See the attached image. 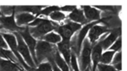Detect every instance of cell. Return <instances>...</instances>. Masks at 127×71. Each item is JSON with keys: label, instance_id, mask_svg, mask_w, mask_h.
Returning <instances> with one entry per match:
<instances>
[{"label": "cell", "instance_id": "26", "mask_svg": "<svg viewBox=\"0 0 127 71\" xmlns=\"http://www.w3.org/2000/svg\"><path fill=\"white\" fill-rule=\"evenodd\" d=\"M121 47H122V38H121V36H118L116 41L114 42V43H113L109 49L115 52L116 51L119 52V51H121Z\"/></svg>", "mask_w": 127, "mask_h": 71}, {"label": "cell", "instance_id": "17", "mask_svg": "<svg viewBox=\"0 0 127 71\" xmlns=\"http://www.w3.org/2000/svg\"><path fill=\"white\" fill-rule=\"evenodd\" d=\"M23 69L10 60L0 58V71H21Z\"/></svg>", "mask_w": 127, "mask_h": 71}, {"label": "cell", "instance_id": "28", "mask_svg": "<svg viewBox=\"0 0 127 71\" xmlns=\"http://www.w3.org/2000/svg\"><path fill=\"white\" fill-rule=\"evenodd\" d=\"M97 68L98 71H118L112 66L108 65V64H97Z\"/></svg>", "mask_w": 127, "mask_h": 71}, {"label": "cell", "instance_id": "23", "mask_svg": "<svg viewBox=\"0 0 127 71\" xmlns=\"http://www.w3.org/2000/svg\"><path fill=\"white\" fill-rule=\"evenodd\" d=\"M121 60H122V53L121 51H119L115 55V57L112 61V67L118 71H121L122 69Z\"/></svg>", "mask_w": 127, "mask_h": 71}, {"label": "cell", "instance_id": "14", "mask_svg": "<svg viewBox=\"0 0 127 71\" xmlns=\"http://www.w3.org/2000/svg\"><path fill=\"white\" fill-rule=\"evenodd\" d=\"M37 18V17L34 15L31 14L28 12H20L15 16V21H16V24L18 27H21L25 24H29L32 23V21Z\"/></svg>", "mask_w": 127, "mask_h": 71}, {"label": "cell", "instance_id": "3", "mask_svg": "<svg viewBox=\"0 0 127 71\" xmlns=\"http://www.w3.org/2000/svg\"><path fill=\"white\" fill-rule=\"evenodd\" d=\"M2 36L4 37V39L5 40L6 43L7 45L10 47L11 49V51L14 54V55L16 56L17 60L18 61L20 64L26 69L27 71H34L35 69H32L31 67H29L25 62L24 61V59L22 58V56L20 55V54L18 53V43H17V40H16V37H15V36L13 34H11V33H3L1 34Z\"/></svg>", "mask_w": 127, "mask_h": 71}, {"label": "cell", "instance_id": "27", "mask_svg": "<svg viewBox=\"0 0 127 71\" xmlns=\"http://www.w3.org/2000/svg\"><path fill=\"white\" fill-rule=\"evenodd\" d=\"M34 71H52V68L49 62L40 63L37 67V69H35Z\"/></svg>", "mask_w": 127, "mask_h": 71}, {"label": "cell", "instance_id": "8", "mask_svg": "<svg viewBox=\"0 0 127 71\" xmlns=\"http://www.w3.org/2000/svg\"><path fill=\"white\" fill-rule=\"evenodd\" d=\"M92 46L90 41L85 38L83 41V50L81 54V71H84L91 65V54H92Z\"/></svg>", "mask_w": 127, "mask_h": 71}, {"label": "cell", "instance_id": "10", "mask_svg": "<svg viewBox=\"0 0 127 71\" xmlns=\"http://www.w3.org/2000/svg\"><path fill=\"white\" fill-rule=\"evenodd\" d=\"M108 32H111V30L107 26H99L97 24L93 25L88 32L89 41H90L91 44H94L100 36H102L104 33H108Z\"/></svg>", "mask_w": 127, "mask_h": 71}, {"label": "cell", "instance_id": "30", "mask_svg": "<svg viewBox=\"0 0 127 71\" xmlns=\"http://www.w3.org/2000/svg\"><path fill=\"white\" fill-rule=\"evenodd\" d=\"M77 8L76 5H66V6H63V7H60V11H69L71 12L73 10H75Z\"/></svg>", "mask_w": 127, "mask_h": 71}, {"label": "cell", "instance_id": "12", "mask_svg": "<svg viewBox=\"0 0 127 71\" xmlns=\"http://www.w3.org/2000/svg\"><path fill=\"white\" fill-rule=\"evenodd\" d=\"M81 8L83 10L84 15H85V19L88 21V23L91 22H97L101 19L100 18V11L98 10L95 9L94 7L89 5H82Z\"/></svg>", "mask_w": 127, "mask_h": 71}, {"label": "cell", "instance_id": "33", "mask_svg": "<svg viewBox=\"0 0 127 71\" xmlns=\"http://www.w3.org/2000/svg\"><path fill=\"white\" fill-rule=\"evenodd\" d=\"M91 70V69H90V66H89L88 68H87L86 69H85V70H84V71H90Z\"/></svg>", "mask_w": 127, "mask_h": 71}, {"label": "cell", "instance_id": "31", "mask_svg": "<svg viewBox=\"0 0 127 71\" xmlns=\"http://www.w3.org/2000/svg\"><path fill=\"white\" fill-rule=\"evenodd\" d=\"M8 45L6 43L5 40L4 39V37L2 36L1 33H0V49H3V50H7Z\"/></svg>", "mask_w": 127, "mask_h": 71}, {"label": "cell", "instance_id": "5", "mask_svg": "<svg viewBox=\"0 0 127 71\" xmlns=\"http://www.w3.org/2000/svg\"><path fill=\"white\" fill-rule=\"evenodd\" d=\"M80 29H81V24L79 23L67 22L65 24L58 26L55 30V31L61 36L62 40H71V36L74 35L75 32Z\"/></svg>", "mask_w": 127, "mask_h": 71}, {"label": "cell", "instance_id": "32", "mask_svg": "<svg viewBox=\"0 0 127 71\" xmlns=\"http://www.w3.org/2000/svg\"><path fill=\"white\" fill-rule=\"evenodd\" d=\"M3 16H4V15L3 14V12H2V11H0V17H3ZM1 29H2V28H1V26H0V30H1Z\"/></svg>", "mask_w": 127, "mask_h": 71}, {"label": "cell", "instance_id": "11", "mask_svg": "<svg viewBox=\"0 0 127 71\" xmlns=\"http://www.w3.org/2000/svg\"><path fill=\"white\" fill-rule=\"evenodd\" d=\"M58 51L59 54L63 55L64 60L65 61L67 65H70V61H71V40H61L60 43H58Z\"/></svg>", "mask_w": 127, "mask_h": 71}, {"label": "cell", "instance_id": "21", "mask_svg": "<svg viewBox=\"0 0 127 71\" xmlns=\"http://www.w3.org/2000/svg\"><path fill=\"white\" fill-rule=\"evenodd\" d=\"M116 52L113 50H110V51H105L104 53H102L100 57L99 62H101L102 64H109L111 63V62L112 61V58L114 56Z\"/></svg>", "mask_w": 127, "mask_h": 71}, {"label": "cell", "instance_id": "25", "mask_svg": "<svg viewBox=\"0 0 127 71\" xmlns=\"http://www.w3.org/2000/svg\"><path fill=\"white\" fill-rule=\"evenodd\" d=\"M70 66L74 71H80L78 69V62H77V55L74 51H71V61H70Z\"/></svg>", "mask_w": 127, "mask_h": 71}, {"label": "cell", "instance_id": "7", "mask_svg": "<svg viewBox=\"0 0 127 71\" xmlns=\"http://www.w3.org/2000/svg\"><path fill=\"white\" fill-rule=\"evenodd\" d=\"M18 34L20 35L23 40L25 41L26 46L28 47L29 50H30V53L32 56V59H34L36 63V55H35V48L36 45H37V40L35 39L34 37H32V36L30 34V31H29V27L26 26L25 27L22 31L18 32Z\"/></svg>", "mask_w": 127, "mask_h": 71}, {"label": "cell", "instance_id": "18", "mask_svg": "<svg viewBox=\"0 0 127 71\" xmlns=\"http://www.w3.org/2000/svg\"><path fill=\"white\" fill-rule=\"evenodd\" d=\"M44 8V6L41 5H24V6H15V11L20 12H28L31 14L37 16L38 12Z\"/></svg>", "mask_w": 127, "mask_h": 71}, {"label": "cell", "instance_id": "15", "mask_svg": "<svg viewBox=\"0 0 127 71\" xmlns=\"http://www.w3.org/2000/svg\"><path fill=\"white\" fill-rule=\"evenodd\" d=\"M120 32H121L120 29H118V30H114V31H111V33H110V35L108 36L107 37L104 38V39L102 40L101 42H99L103 50H108V49L113 44V43L116 41L117 38L119 36Z\"/></svg>", "mask_w": 127, "mask_h": 71}, {"label": "cell", "instance_id": "2", "mask_svg": "<svg viewBox=\"0 0 127 71\" xmlns=\"http://www.w3.org/2000/svg\"><path fill=\"white\" fill-rule=\"evenodd\" d=\"M56 50L57 47L54 44L48 43L44 40H38L35 48L36 65H39L44 60L52 56Z\"/></svg>", "mask_w": 127, "mask_h": 71}, {"label": "cell", "instance_id": "6", "mask_svg": "<svg viewBox=\"0 0 127 71\" xmlns=\"http://www.w3.org/2000/svg\"><path fill=\"white\" fill-rule=\"evenodd\" d=\"M0 26L2 29L12 32H20L24 30V27H18L15 21V7L11 16L0 17Z\"/></svg>", "mask_w": 127, "mask_h": 71}, {"label": "cell", "instance_id": "20", "mask_svg": "<svg viewBox=\"0 0 127 71\" xmlns=\"http://www.w3.org/2000/svg\"><path fill=\"white\" fill-rule=\"evenodd\" d=\"M44 42L48 43H51V44H56L61 42L62 38L58 34L55 33V32H50V33L46 34L45 36L43 38Z\"/></svg>", "mask_w": 127, "mask_h": 71}, {"label": "cell", "instance_id": "29", "mask_svg": "<svg viewBox=\"0 0 127 71\" xmlns=\"http://www.w3.org/2000/svg\"><path fill=\"white\" fill-rule=\"evenodd\" d=\"M48 61H49V62L51 63V68H52V71H61L59 68H58V66L56 65V63H55L54 60H53V55L51 57H49V58H48Z\"/></svg>", "mask_w": 127, "mask_h": 71}, {"label": "cell", "instance_id": "19", "mask_svg": "<svg viewBox=\"0 0 127 71\" xmlns=\"http://www.w3.org/2000/svg\"><path fill=\"white\" fill-rule=\"evenodd\" d=\"M53 60H54L56 65L59 68L61 71H70L69 66L67 65L65 61L64 60V58L61 56L59 52L58 51V49H57V50L53 54Z\"/></svg>", "mask_w": 127, "mask_h": 71}, {"label": "cell", "instance_id": "4", "mask_svg": "<svg viewBox=\"0 0 127 71\" xmlns=\"http://www.w3.org/2000/svg\"><path fill=\"white\" fill-rule=\"evenodd\" d=\"M14 36H16L17 43H18V53L20 54V55L22 56V58L24 59L25 62H26L27 65L29 67H31L32 69H35V62H34L33 59H32V56L30 53V50H29L28 47L26 46L25 41L23 40V38L20 36V35L18 33V32H14L13 34Z\"/></svg>", "mask_w": 127, "mask_h": 71}, {"label": "cell", "instance_id": "16", "mask_svg": "<svg viewBox=\"0 0 127 71\" xmlns=\"http://www.w3.org/2000/svg\"><path fill=\"white\" fill-rule=\"evenodd\" d=\"M68 18H69V19L71 20L73 23H79V24H85V25L88 23V21L85 19L84 12L81 9L76 8L75 10H73Z\"/></svg>", "mask_w": 127, "mask_h": 71}, {"label": "cell", "instance_id": "34", "mask_svg": "<svg viewBox=\"0 0 127 71\" xmlns=\"http://www.w3.org/2000/svg\"><path fill=\"white\" fill-rule=\"evenodd\" d=\"M21 71H25V70H24V69H23V70H21Z\"/></svg>", "mask_w": 127, "mask_h": 71}, {"label": "cell", "instance_id": "9", "mask_svg": "<svg viewBox=\"0 0 127 71\" xmlns=\"http://www.w3.org/2000/svg\"><path fill=\"white\" fill-rule=\"evenodd\" d=\"M104 19H100L99 21H97V22H91V23H88L87 24H85L82 29H80L79 32H78V36H77L78 37H77L76 49H75V50H76V52H77V55H79L82 43H83V41L85 40V36H86L87 33L89 32L90 29L92 28L93 25L97 24V23H102V22H104Z\"/></svg>", "mask_w": 127, "mask_h": 71}, {"label": "cell", "instance_id": "1", "mask_svg": "<svg viewBox=\"0 0 127 71\" xmlns=\"http://www.w3.org/2000/svg\"><path fill=\"white\" fill-rule=\"evenodd\" d=\"M59 25L49 19L37 18L34 21L29 23V31L36 40H43L46 34L55 30Z\"/></svg>", "mask_w": 127, "mask_h": 71}, {"label": "cell", "instance_id": "24", "mask_svg": "<svg viewBox=\"0 0 127 71\" xmlns=\"http://www.w3.org/2000/svg\"><path fill=\"white\" fill-rule=\"evenodd\" d=\"M50 18H51V21H56V22H62L64 21V20L65 19L66 17H65V14H64L62 11H54V12H52L51 15H50Z\"/></svg>", "mask_w": 127, "mask_h": 71}, {"label": "cell", "instance_id": "22", "mask_svg": "<svg viewBox=\"0 0 127 71\" xmlns=\"http://www.w3.org/2000/svg\"><path fill=\"white\" fill-rule=\"evenodd\" d=\"M59 10H60L59 6H56V5L48 6V7L44 8V9L41 10V11L38 12V14H37L36 17H37V18L38 16H46V17H49L50 15H51L52 12H54V11H59Z\"/></svg>", "mask_w": 127, "mask_h": 71}, {"label": "cell", "instance_id": "13", "mask_svg": "<svg viewBox=\"0 0 127 71\" xmlns=\"http://www.w3.org/2000/svg\"><path fill=\"white\" fill-rule=\"evenodd\" d=\"M103 53L102 47H101L100 43H97L92 50V54H91V60H92V71L97 70V66L99 63L101 55Z\"/></svg>", "mask_w": 127, "mask_h": 71}]
</instances>
